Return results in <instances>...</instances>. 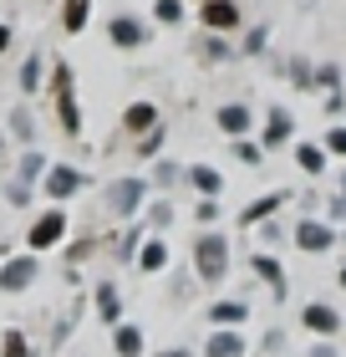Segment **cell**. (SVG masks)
<instances>
[{"label":"cell","mask_w":346,"mask_h":357,"mask_svg":"<svg viewBox=\"0 0 346 357\" xmlns=\"http://www.w3.org/2000/svg\"><path fill=\"white\" fill-rule=\"evenodd\" d=\"M194 271H199V281L219 286L224 271H229V240L224 235H199L194 240Z\"/></svg>","instance_id":"6da1fadb"},{"label":"cell","mask_w":346,"mask_h":357,"mask_svg":"<svg viewBox=\"0 0 346 357\" xmlns=\"http://www.w3.org/2000/svg\"><path fill=\"white\" fill-rule=\"evenodd\" d=\"M52 87H56V118H61V128H67V133H81V112H77V97H72V67H67V61H56Z\"/></svg>","instance_id":"7a4b0ae2"},{"label":"cell","mask_w":346,"mask_h":357,"mask_svg":"<svg viewBox=\"0 0 346 357\" xmlns=\"http://www.w3.org/2000/svg\"><path fill=\"white\" fill-rule=\"evenodd\" d=\"M61 235H67V215H61V209H46V215L31 225V250H52Z\"/></svg>","instance_id":"3957f363"},{"label":"cell","mask_w":346,"mask_h":357,"mask_svg":"<svg viewBox=\"0 0 346 357\" xmlns=\"http://www.w3.org/2000/svg\"><path fill=\"white\" fill-rule=\"evenodd\" d=\"M36 255H15V261H6V271H0V291H26L31 281H36Z\"/></svg>","instance_id":"277c9868"},{"label":"cell","mask_w":346,"mask_h":357,"mask_svg":"<svg viewBox=\"0 0 346 357\" xmlns=\"http://www.w3.org/2000/svg\"><path fill=\"white\" fill-rule=\"evenodd\" d=\"M81 184H87V174H77L72 164H52V174H46V194L52 199H72Z\"/></svg>","instance_id":"5b68a950"},{"label":"cell","mask_w":346,"mask_h":357,"mask_svg":"<svg viewBox=\"0 0 346 357\" xmlns=\"http://www.w3.org/2000/svg\"><path fill=\"white\" fill-rule=\"evenodd\" d=\"M143 194H148L143 178H118V184H112V209H118V215H133L143 204Z\"/></svg>","instance_id":"8992f818"},{"label":"cell","mask_w":346,"mask_h":357,"mask_svg":"<svg viewBox=\"0 0 346 357\" xmlns=\"http://www.w3.org/2000/svg\"><path fill=\"white\" fill-rule=\"evenodd\" d=\"M199 21L209 31H229V26H239V6L235 0H209V6L199 10Z\"/></svg>","instance_id":"52a82bcc"},{"label":"cell","mask_w":346,"mask_h":357,"mask_svg":"<svg viewBox=\"0 0 346 357\" xmlns=\"http://www.w3.org/2000/svg\"><path fill=\"white\" fill-rule=\"evenodd\" d=\"M244 317H250V306H244V301H214V306H209V321H214L219 332H239Z\"/></svg>","instance_id":"ba28073f"},{"label":"cell","mask_w":346,"mask_h":357,"mask_svg":"<svg viewBox=\"0 0 346 357\" xmlns=\"http://www.w3.org/2000/svg\"><path fill=\"white\" fill-rule=\"evenodd\" d=\"M107 36H112V46H143L148 26L138 21V15H118V21L107 26Z\"/></svg>","instance_id":"9c48e42d"},{"label":"cell","mask_w":346,"mask_h":357,"mask_svg":"<svg viewBox=\"0 0 346 357\" xmlns=\"http://www.w3.org/2000/svg\"><path fill=\"white\" fill-rule=\"evenodd\" d=\"M331 230H326V225H316V220H301V225H295V245H301V250H331Z\"/></svg>","instance_id":"30bf717a"},{"label":"cell","mask_w":346,"mask_h":357,"mask_svg":"<svg viewBox=\"0 0 346 357\" xmlns=\"http://www.w3.org/2000/svg\"><path fill=\"white\" fill-rule=\"evenodd\" d=\"M97 317H102L107 327L118 332V317H123V296H118V286H112V281H102V286H97Z\"/></svg>","instance_id":"8fae6325"},{"label":"cell","mask_w":346,"mask_h":357,"mask_svg":"<svg viewBox=\"0 0 346 357\" xmlns=\"http://www.w3.org/2000/svg\"><path fill=\"white\" fill-rule=\"evenodd\" d=\"M204 357H244V337L239 332H214L204 342Z\"/></svg>","instance_id":"7c38bea8"},{"label":"cell","mask_w":346,"mask_h":357,"mask_svg":"<svg viewBox=\"0 0 346 357\" xmlns=\"http://www.w3.org/2000/svg\"><path fill=\"white\" fill-rule=\"evenodd\" d=\"M123 123L133 128V133H153V128H158V107L153 102H133V107L123 112Z\"/></svg>","instance_id":"4fadbf2b"},{"label":"cell","mask_w":346,"mask_h":357,"mask_svg":"<svg viewBox=\"0 0 346 357\" xmlns=\"http://www.w3.org/2000/svg\"><path fill=\"white\" fill-rule=\"evenodd\" d=\"M189 184L199 189L204 199H214V194L224 189V178H219V169H209V164H194V169H189Z\"/></svg>","instance_id":"5bb4252c"},{"label":"cell","mask_w":346,"mask_h":357,"mask_svg":"<svg viewBox=\"0 0 346 357\" xmlns=\"http://www.w3.org/2000/svg\"><path fill=\"white\" fill-rule=\"evenodd\" d=\"M219 128L239 138L244 128H250V107H244V102H224V107H219Z\"/></svg>","instance_id":"9a60e30c"},{"label":"cell","mask_w":346,"mask_h":357,"mask_svg":"<svg viewBox=\"0 0 346 357\" xmlns=\"http://www.w3.org/2000/svg\"><path fill=\"white\" fill-rule=\"evenodd\" d=\"M260 275H265V286L275 291V296H285V271H280V261H270V255H255V261H250Z\"/></svg>","instance_id":"2e32d148"},{"label":"cell","mask_w":346,"mask_h":357,"mask_svg":"<svg viewBox=\"0 0 346 357\" xmlns=\"http://www.w3.org/2000/svg\"><path fill=\"white\" fill-rule=\"evenodd\" d=\"M290 128H295V123H290V112H285V107H275V112H270V123H265V143H270V149H280V143L290 138Z\"/></svg>","instance_id":"e0dca14e"},{"label":"cell","mask_w":346,"mask_h":357,"mask_svg":"<svg viewBox=\"0 0 346 357\" xmlns=\"http://www.w3.org/2000/svg\"><path fill=\"white\" fill-rule=\"evenodd\" d=\"M306 327H310V332H336V327H341V317L331 312V306H321V301H316V306H306Z\"/></svg>","instance_id":"ac0fdd59"},{"label":"cell","mask_w":346,"mask_h":357,"mask_svg":"<svg viewBox=\"0 0 346 357\" xmlns=\"http://www.w3.org/2000/svg\"><path fill=\"white\" fill-rule=\"evenodd\" d=\"M112 347H118V357H143V332L138 327H118L112 332Z\"/></svg>","instance_id":"d6986e66"},{"label":"cell","mask_w":346,"mask_h":357,"mask_svg":"<svg viewBox=\"0 0 346 357\" xmlns=\"http://www.w3.org/2000/svg\"><path fill=\"white\" fill-rule=\"evenodd\" d=\"M280 204H285V194H265V199H255V204H250V209L239 215V225H260L265 215H275Z\"/></svg>","instance_id":"ffe728a7"},{"label":"cell","mask_w":346,"mask_h":357,"mask_svg":"<svg viewBox=\"0 0 346 357\" xmlns=\"http://www.w3.org/2000/svg\"><path fill=\"white\" fill-rule=\"evenodd\" d=\"M138 266L143 271H163L168 266V245H163V240H148V245L138 250Z\"/></svg>","instance_id":"44dd1931"},{"label":"cell","mask_w":346,"mask_h":357,"mask_svg":"<svg viewBox=\"0 0 346 357\" xmlns=\"http://www.w3.org/2000/svg\"><path fill=\"white\" fill-rule=\"evenodd\" d=\"M87 15H92V0H67V6H61V26L81 31V26H87Z\"/></svg>","instance_id":"7402d4cb"},{"label":"cell","mask_w":346,"mask_h":357,"mask_svg":"<svg viewBox=\"0 0 346 357\" xmlns=\"http://www.w3.org/2000/svg\"><path fill=\"white\" fill-rule=\"evenodd\" d=\"M295 164H301L306 174H321V169H326V149H316V143H301V149H295Z\"/></svg>","instance_id":"603a6c76"},{"label":"cell","mask_w":346,"mask_h":357,"mask_svg":"<svg viewBox=\"0 0 346 357\" xmlns=\"http://www.w3.org/2000/svg\"><path fill=\"white\" fill-rule=\"evenodd\" d=\"M0 357H31V347H26V337L15 332V327H10L6 337H0Z\"/></svg>","instance_id":"cb8c5ba5"},{"label":"cell","mask_w":346,"mask_h":357,"mask_svg":"<svg viewBox=\"0 0 346 357\" xmlns=\"http://www.w3.org/2000/svg\"><path fill=\"white\" fill-rule=\"evenodd\" d=\"M36 174H52V169H46V158H41L36 149H31V153L21 158V184H26V178H36Z\"/></svg>","instance_id":"d4e9b609"},{"label":"cell","mask_w":346,"mask_h":357,"mask_svg":"<svg viewBox=\"0 0 346 357\" xmlns=\"http://www.w3.org/2000/svg\"><path fill=\"white\" fill-rule=\"evenodd\" d=\"M36 82H41V61L31 56L26 67H21V92H36Z\"/></svg>","instance_id":"484cf974"},{"label":"cell","mask_w":346,"mask_h":357,"mask_svg":"<svg viewBox=\"0 0 346 357\" xmlns=\"http://www.w3.org/2000/svg\"><path fill=\"white\" fill-rule=\"evenodd\" d=\"M153 15H158V21H178V15H184V6H178V0H158V6H153Z\"/></svg>","instance_id":"4316f807"},{"label":"cell","mask_w":346,"mask_h":357,"mask_svg":"<svg viewBox=\"0 0 346 357\" xmlns=\"http://www.w3.org/2000/svg\"><path fill=\"white\" fill-rule=\"evenodd\" d=\"M158 149H163V123H158V128H153V133H148V138L138 143V153H143V158H153Z\"/></svg>","instance_id":"83f0119b"},{"label":"cell","mask_w":346,"mask_h":357,"mask_svg":"<svg viewBox=\"0 0 346 357\" xmlns=\"http://www.w3.org/2000/svg\"><path fill=\"white\" fill-rule=\"evenodd\" d=\"M10 128H15V133H21V138L31 143V112H26V107H15V112H10Z\"/></svg>","instance_id":"f1b7e54d"},{"label":"cell","mask_w":346,"mask_h":357,"mask_svg":"<svg viewBox=\"0 0 346 357\" xmlns=\"http://www.w3.org/2000/svg\"><path fill=\"white\" fill-rule=\"evenodd\" d=\"M326 149H331V153H346V128H331V133H326Z\"/></svg>","instance_id":"f546056e"},{"label":"cell","mask_w":346,"mask_h":357,"mask_svg":"<svg viewBox=\"0 0 346 357\" xmlns=\"http://www.w3.org/2000/svg\"><path fill=\"white\" fill-rule=\"evenodd\" d=\"M235 153H239V164H260V149H255V143H235Z\"/></svg>","instance_id":"4dcf8cb0"},{"label":"cell","mask_w":346,"mask_h":357,"mask_svg":"<svg viewBox=\"0 0 346 357\" xmlns=\"http://www.w3.org/2000/svg\"><path fill=\"white\" fill-rule=\"evenodd\" d=\"M168 215H173V209L158 199V204H153V215H148V225H158V230H163V225H168Z\"/></svg>","instance_id":"1f68e13d"},{"label":"cell","mask_w":346,"mask_h":357,"mask_svg":"<svg viewBox=\"0 0 346 357\" xmlns=\"http://www.w3.org/2000/svg\"><path fill=\"white\" fill-rule=\"evenodd\" d=\"M260 46H265V26H255L250 36H244V52H260Z\"/></svg>","instance_id":"d6a6232c"},{"label":"cell","mask_w":346,"mask_h":357,"mask_svg":"<svg viewBox=\"0 0 346 357\" xmlns=\"http://www.w3.org/2000/svg\"><path fill=\"white\" fill-rule=\"evenodd\" d=\"M158 357H194L189 347H168V352H158Z\"/></svg>","instance_id":"836d02e7"},{"label":"cell","mask_w":346,"mask_h":357,"mask_svg":"<svg viewBox=\"0 0 346 357\" xmlns=\"http://www.w3.org/2000/svg\"><path fill=\"white\" fill-rule=\"evenodd\" d=\"M6 46H10V26H0V52H6Z\"/></svg>","instance_id":"e575fe53"},{"label":"cell","mask_w":346,"mask_h":357,"mask_svg":"<svg viewBox=\"0 0 346 357\" xmlns=\"http://www.w3.org/2000/svg\"><path fill=\"white\" fill-rule=\"evenodd\" d=\"M310 357H336V352H331V347H316V352H310Z\"/></svg>","instance_id":"d590c367"},{"label":"cell","mask_w":346,"mask_h":357,"mask_svg":"<svg viewBox=\"0 0 346 357\" xmlns=\"http://www.w3.org/2000/svg\"><path fill=\"white\" fill-rule=\"evenodd\" d=\"M341 286H346V271H341Z\"/></svg>","instance_id":"8d00e7d4"},{"label":"cell","mask_w":346,"mask_h":357,"mask_svg":"<svg viewBox=\"0 0 346 357\" xmlns=\"http://www.w3.org/2000/svg\"><path fill=\"white\" fill-rule=\"evenodd\" d=\"M341 189H346V178H341Z\"/></svg>","instance_id":"74e56055"},{"label":"cell","mask_w":346,"mask_h":357,"mask_svg":"<svg viewBox=\"0 0 346 357\" xmlns=\"http://www.w3.org/2000/svg\"><path fill=\"white\" fill-rule=\"evenodd\" d=\"M204 6H209V0H204Z\"/></svg>","instance_id":"f35d334b"}]
</instances>
